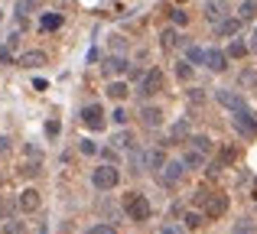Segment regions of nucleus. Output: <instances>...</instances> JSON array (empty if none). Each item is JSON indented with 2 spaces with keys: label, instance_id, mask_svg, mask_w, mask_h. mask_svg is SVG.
Returning <instances> with one entry per match:
<instances>
[{
  "label": "nucleus",
  "instance_id": "obj_40",
  "mask_svg": "<svg viewBox=\"0 0 257 234\" xmlns=\"http://www.w3.org/2000/svg\"><path fill=\"white\" fill-rule=\"evenodd\" d=\"M10 150V137H0V153H7Z\"/></svg>",
  "mask_w": 257,
  "mask_h": 234
},
{
  "label": "nucleus",
  "instance_id": "obj_37",
  "mask_svg": "<svg viewBox=\"0 0 257 234\" xmlns=\"http://www.w3.org/2000/svg\"><path fill=\"white\" fill-rule=\"evenodd\" d=\"M78 150H82L85 156H94V153H98V146H94L91 140H82V146H78Z\"/></svg>",
  "mask_w": 257,
  "mask_h": 234
},
{
  "label": "nucleus",
  "instance_id": "obj_16",
  "mask_svg": "<svg viewBox=\"0 0 257 234\" xmlns=\"http://www.w3.org/2000/svg\"><path fill=\"white\" fill-rule=\"evenodd\" d=\"M160 46H163L166 52H173L176 46H182V36H179V33H176L173 26H170V30H163V33H160Z\"/></svg>",
  "mask_w": 257,
  "mask_h": 234
},
{
  "label": "nucleus",
  "instance_id": "obj_42",
  "mask_svg": "<svg viewBox=\"0 0 257 234\" xmlns=\"http://www.w3.org/2000/svg\"><path fill=\"white\" fill-rule=\"evenodd\" d=\"M254 49H257V26H254Z\"/></svg>",
  "mask_w": 257,
  "mask_h": 234
},
{
  "label": "nucleus",
  "instance_id": "obj_27",
  "mask_svg": "<svg viewBox=\"0 0 257 234\" xmlns=\"http://www.w3.org/2000/svg\"><path fill=\"white\" fill-rule=\"evenodd\" d=\"M33 10H36V0H17V7H13V13H17L20 20H23V17H30Z\"/></svg>",
  "mask_w": 257,
  "mask_h": 234
},
{
  "label": "nucleus",
  "instance_id": "obj_26",
  "mask_svg": "<svg viewBox=\"0 0 257 234\" xmlns=\"http://www.w3.org/2000/svg\"><path fill=\"white\" fill-rule=\"evenodd\" d=\"M39 26H43V30H59V26H62V13H46V17L39 20Z\"/></svg>",
  "mask_w": 257,
  "mask_h": 234
},
{
  "label": "nucleus",
  "instance_id": "obj_25",
  "mask_svg": "<svg viewBox=\"0 0 257 234\" xmlns=\"http://www.w3.org/2000/svg\"><path fill=\"white\" fill-rule=\"evenodd\" d=\"M163 166H166L163 150H150L147 153V169H163Z\"/></svg>",
  "mask_w": 257,
  "mask_h": 234
},
{
  "label": "nucleus",
  "instance_id": "obj_8",
  "mask_svg": "<svg viewBox=\"0 0 257 234\" xmlns=\"http://www.w3.org/2000/svg\"><path fill=\"white\" fill-rule=\"evenodd\" d=\"M82 124L88 127V130H101V127H104V111H101L98 104H88V108L82 111Z\"/></svg>",
  "mask_w": 257,
  "mask_h": 234
},
{
  "label": "nucleus",
  "instance_id": "obj_5",
  "mask_svg": "<svg viewBox=\"0 0 257 234\" xmlns=\"http://www.w3.org/2000/svg\"><path fill=\"white\" fill-rule=\"evenodd\" d=\"M163 91V72L160 69H150L144 78H140V98H153Z\"/></svg>",
  "mask_w": 257,
  "mask_h": 234
},
{
  "label": "nucleus",
  "instance_id": "obj_9",
  "mask_svg": "<svg viewBox=\"0 0 257 234\" xmlns=\"http://www.w3.org/2000/svg\"><path fill=\"white\" fill-rule=\"evenodd\" d=\"M17 205H20V211L33 215V211L43 205V198H39V192H36V189H23V192H20V198H17Z\"/></svg>",
  "mask_w": 257,
  "mask_h": 234
},
{
  "label": "nucleus",
  "instance_id": "obj_33",
  "mask_svg": "<svg viewBox=\"0 0 257 234\" xmlns=\"http://www.w3.org/2000/svg\"><path fill=\"white\" fill-rule=\"evenodd\" d=\"M231 234H254V224H251V221H238V224L231 228Z\"/></svg>",
  "mask_w": 257,
  "mask_h": 234
},
{
  "label": "nucleus",
  "instance_id": "obj_14",
  "mask_svg": "<svg viewBox=\"0 0 257 234\" xmlns=\"http://www.w3.org/2000/svg\"><path fill=\"white\" fill-rule=\"evenodd\" d=\"M140 120H144V127H160L163 124V111L157 104H147V108H140Z\"/></svg>",
  "mask_w": 257,
  "mask_h": 234
},
{
  "label": "nucleus",
  "instance_id": "obj_23",
  "mask_svg": "<svg viewBox=\"0 0 257 234\" xmlns=\"http://www.w3.org/2000/svg\"><path fill=\"white\" fill-rule=\"evenodd\" d=\"M186 62L189 65H205V49H202V46H189L186 49Z\"/></svg>",
  "mask_w": 257,
  "mask_h": 234
},
{
  "label": "nucleus",
  "instance_id": "obj_35",
  "mask_svg": "<svg viewBox=\"0 0 257 234\" xmlns=\"http://www.w3.org/2000/svg\"><path fill=\"white\" fill-rule=\"evenodd\" d=\"M189 101H192V104H202V101H205V91H202V88H189Z\"/></svg>",
  "mask_w": 257,
  "mask_h": 234
},
{
  "label": "nucleus",
  "instance_id": "obj_22",
  "mask_svg": "<svg viewBox=\"0 0 257 234\" xmlns=\"http://www.w3.org/2000/svg\"><path fill=\"white\" fill-rule=\"evenodd\" d=\"M182 163H186V169H199V166L205 163V153H199V150H192V146H189V153L182 156Z\"/></svg>",
  "mask_w": 257,
  "mask_h": 234
},
{
  "label": "nucleus",
  "instance_id": "obj_2",
  "mask_svg": "<svg viewBox=\"0 0 257 234\" xmlns=\"http://www.w3.org/2000/svg\"><path fill=\"white\" fill-rule=\"evenodd\" d=\"M124 211H127V218L131 221H147L150 218V202H147L140 192H127V198H124Z\"/></svg>",
  "mask_w": 257,
  "mask_h": 234
},
{
  "label": "nucleus",
  "instance_id": "obj_1",
  "mask_svg": "<svg viewBox=\"0 0 257 234\" xmlns=\"http://www.w3.org/2000/svg\"><path fill=\"white\" fill-rule=\"evenodd\" d=\"M195 205H202V211H205L208 218H221L228 211V195H221V192H205L202 189L199 195H195Z\"/></svg>",
  "mask_w": 257,
  "mask_h": 234
},
{
  "label": "nucleus",
  "instance_id": "obj_12",
  "mask_svg": "<svg viewBox=\"0 0 257 234\" xmlns=\"http://www.w3.org/2000/svg\"><path fill=\"white\" fill-rule=\"evenodd\" d=\"M205 69L225 72V69H228V52H221V49H205Z\"/></svg>",
  "mask_w": 257,
  "mask_h": 234
},
{
  "label": "nucleus",
  "instance_id": "obj_28",
  "mask_svg": "<svg viewBox=\"0 0 257 234\" xmlns=\"http://www.w3.org/2000/svg\"><path fill=\"white\" fill-rule=\"evenodd\" d=\"M189 146H192V150H199V153H208V150H212V140L199 133V137H189Z\"/></svg>",
  "mask_w": 257,
  "mask_h": 234
},
{
  "label": "nucleus",
  "instance_id": "obj_38",
  "mask_svg": "<svg viewBox=\"0 0 257 234\" xmlns=\"http://www.w3.org/2000/svg\"><path fill=\"white\" fill-rule=\"evenodd\" d=\"M111 117H114V124H120V127L127 124V111H124V108H117V111H114Z\"/></svg>",
  "mask_w": 257,
  "mask_h": 234
},
{
  "label": "nucleus",
  "instance_id": "obj_24",
  "mask_svg": "<svg viewBox=\"0 0 257 234\" xmlns=\"http://www.w3.org/2000/svg\"><path fill=\"white\" fill-rule=\"evenodd\" d=\"M131 146H134V133L131 130L114 133V150H131Z\"/></svg>",
  "mask_w": 257,
  "mask_h": 234
},
{
  "label": "nucleus",
  "instance_id": "obj_30",
  "mask_svg": "<svg viewBox=\"0 0 257 234\" xmlns=\"http://www.w3.org/2000/svg\"><path fill=\"white\" fill-rule=\"evenodd\" d=\"M186 137H189V124H186V120H179V124L173 127V140H186Z\"/></svg>",
  "mask_w": 257,
  "mask_h": 234
},
{
  "label": "nucleus",
  "instance_id": "obj_19",
  "mask_svg": "<svg viewBox=\"0 0 257 234\" xmlns=\"http://www.w3.org/2000/svg\"><path fill=\"white\" fill-rule=\"evenodd\" d=\"M182 224H186V231H195L205 224V211H186L182 215Z\"/></svg>",
  "mask_w": 257,
  "mask_h": 234
},
{
  "label": "nucleus",
  "instance_id": "obj_43",
  "mask_svg": "<svg viewBox=\"0 0 257 234\" xmlns=\"http://www.w3.org/2000/svg\"><path fill=\"white\" fill-rule=\"evenodd\" d=\"M0 20H4V10H0Z\"/></svg>",
  "mask_w": 257,
  "mask_h": 234
},
{
  "label": "nucleus",
  "instance_id": "obj_29",
  "mask_svg": "<svg viewBox=\"0 0 257 234\" xmlns=\"http://www.w3.org/2000/svg\"><path fill=\"white\" fill-rule=\"evenodd\" d=\"M160 234H186V224H176V221H166V224H160Z\"/></svg>",
  "mask_w": 257,
  "mask_h": 234
},
{
  "label": "nucleus",
  "instance_id": "obj_3",
  "mask_svg": "<svg viewBox=\"0 0 257 234\" xmlns=\"http://www.w3.org/2000/svg\"><path fill=\"white\" fill-rule=\"evenodd\" d=\"M117 182H120V172H117V166L104 163V166H98V169H91V185H94L98 192H107V189H114Z\"/></svg>",
  "mask_w": 257,
  "mask_h": 234
},
{
  "label": "nucleus",
  "instance_id": "obj_36",
  "mask_svg": "<svg viewBox=\"0 0 257 234\" xmlns=\"http://www.w3.org/2000/svg\"><path fill=\"white\" fill-rule=\"evenodd\" d=\"M4 234H23L20 221H4Z\"/></svg>",
  "mask_w": 257,
  "mask_h": 234
},
{
  "label": "nucleus",
  "instance_id": "obj_41",
  "mask_svg": "<svg viewBox=\"0 0 257 234\" xmlns=\"http://www.w3.org/2000/svg\"><path fill=\"white\" fill-rule=\"evenodd\" d=\"M10 59H13V56H10V49H0V62L7 65V62H10Z\"/></svg>",
  "mask_w": 257,
  "mask_h": 234
},
{
  "label": "nucleus",
  "instance_id": "obj_13",
  "mask_svg": "<svg viewBox=\"0 0 257 234\" xmlns=\"http://www.w3.org/2000/svg\"><path fill=\"white\" fill-rule=\"evenodd\" d=\"M17 65L20 69H39V65H46V52L30 49V52H23V56L17 59Z\"/></svg>",
  "mask_w": 257,
  "mask_h": 234
},
{
  "label": "nucleus",
  "instance_id": "obj_31",
  "mask_svg": "<svg viewBox=\"0 0 257 234\" xmlns=\"http://www.w3.org/2000/svg\"><path fill=\"white\" fill-rule=\"evenodd\" d=\"M176 75H179L182 82H189V78H192V65H189V62H179V65H176Z\"/></svg>",
  "mask_w": 257,
  "mask_h": 234
},
{
  "label": "nucleus",
  "instance_id": "obj_17",
  "mask_svg": "<svg viewBox=\"0 0 257 234\" xmlns=\"http://www.w3.org/2000/svg\"><path fill=\"white\" fill-rule=\"evenodd\" d=\"M101 69H104V75H124V72H127V59H120V56H111L104 65H101Z\"/></svg>",
  "mask_w": 257,
  "mask_h": 234
},
{
  "label": "nucleus",
  "instance_id": "obj_18",
  "mask_svg": "<svg viewBox=\"0 0 257 234\" xmlns=\"http://www.w3.org/2000/svg\"><path fill=\"white\" fill-rule=\"evenodd\" d=\"M247 52H251V46H247L244 39H231V43H228V59H244Z\"/></svg>",
  "mask_w": 257,
  "mask_h": 234
},
{
  "label": "nucleus",
  "instance_id": "obj_32",
  "mask_svg": "<svg viewBox=\"0 0 257 234\" xmlns=\"http://www.w3.org/2000/svg\"><path fill=\"white\" fill-rule=\"evenodd\" d=\"M170 17H173V26H186L189 23V13L186 10H173Z\"/></svg>",
  "mask_w": 257,
  "mask_h": 234
},
{
  "label": "nucleus",
  "instance_id": "obj_10",
  "mask_svg": "<svg viewBox=\"0 0 257 234\" xmlns=\"http://www.w3.org/2000/svg\"><path fill=\"white\" fill-rule=\"evenodd\" d=\"M225 17H228V4H225V0H205V20L212 26L221 23Z\"/></svg>",
  "mask_w": 257,
  "mask_h": 234
},
{
  "label": "nucleus",
  "instance_id": "obj_39",
  "mask_svg": "<svg viewBox=\"0 0 257 234\" xmlns=\"http://www.w3.org/2000/svg\"><path fill=\"white\" fill-rule=\"evenodd\" d=\"M46 133H49V137H56V133H59V124H56V120H49V124H46Z\"/></svg>",
  "mask_w": 257,
  "mask_h": 234
},
{
  "label": "nucleus",
  "instance_id": "obj_6",
  "mask_svg": "<svg viewBox=\"0 0 257 234\" xmlns=\"http://www.w3.org/2000/svg\"><path fill=\"white\" fill-rule=\"evenodd\" d=\"M234 130L238 133H244V137H257V117L251 114L247 108H241V111H234Z\"/></svg>",
  "mask_w": 257,
  "mask_h": 234
},
{
  "label": "nucleus",
  "instance_id": "obj_21",
  "mask_svg": "<svg viewBox=\"0 0 257 234\" xmlns=\"http://www.w3.org/2000/svg\"><path fill=\"white\" fill-rule=\"evenodd\" d=\"M127 95H131L127 82H111V85H107V98H114V101H124Z\"/></svg>",
  "mask_w": 257,
  "mask_h": 234
},
{
  "label": "nucleus",
  "instance_id": "obj_4",
  "mask_svg": "<svg viewBox=\"0 0 257 234\" xmlns=\"http://www.w3.org/2000/svg\"><path fill=\"white\" fill-rule=\"evenodd\" d=\"M215 101H218L225 111H231V114H234V111H241V108H247V104H244V95H241V91H234V88H218V91H215Z\"/></svg>",
  "mask_w": 257,
  "mask_h": 234
},
{
  "label": "nucleus",
  "instance_id": "obj_44",
  "mask_svg": "<svg viewBox=\"0 0 257 234\" xmlns=\"http://www.w3.org/2000/svg\"><path fill=\"white\" fill-rule=\"evenodd\" d=\"M179 4H182V0H179Z\"/></svg>",
  "mask_w": 257,
  "mask_h": 234
},
{
  "label": "nucleus",
  "instance_id": "obj_11",
  "mask_svg": "<svg viewBox=\"0 0 257 234\" xmlns=\"http://www.w3.org/2000/svg\"><path fill=\"white\" fill-rule=\"evenodd\" d=\"M238 30H241V20H238V17H225L221 23H215V36H218V39L238 36Z\"/></svg>",
  "mask_w": 257,
  "mask_h": 234
},
{
  "label": "nucleus",
  "instance_id": "obj_15",
  "mask_svg": "<svg viewBox=\"0 0 257 234\" xmlns=\"http://www.w3.org/2000/svg\"><path fill=\"white\" fill-rule=\"evenodd\" d=\"M144 169H147V150L131 146V172H134V176H140Z\"/></svg>",
  "mask_w": 257,
  "mask_h": 234
},
{
  "label": "nucleus",
  "instance_id": "obj_20",
  "mask_svg": "<svg viewBox=\"0 0 257 234\" xmlns=\"http://www.w3.org/2000/svg\"><path fill=\"white\" fill-rule=\"evenodd\" d=\"M254 17H257V0H241L238 20H241V23H247V20H254Z\"/></svg>",
  "mask_w": 257,
  "mask_h": 234
},
{
  "label": "nucleus",
  "instance_id": "obj_7",
  "mask_svg": "<svg viewBox=\"0 0 257 234\" xmlns=\"http://www.w3.org/2000/svg\"><path fill=\"white\" fill-rule=\"evenodd\" d=\"M182 176H186V163H182V159H170V163L163 166V172H160V182H163V185H176Z\"/></svg>",
  "mask_w": 257,
  "mask_h": 234
},
{
  "label": "nucleus",
  "instance_id": "obj_34",
  "mask_svg": "<svg viewBox=\"0 0 257 234\" xmlns=\"http://www.w3.org/2000/svg\"><path fill=\"white\" fill-rule=\"evenodd\" d=\"M85 234H117V231H114L111 224H94V228H88Z\"/></svg>",
  "mask_w": 257,
  "mask_h": 234
}]
</instances>
